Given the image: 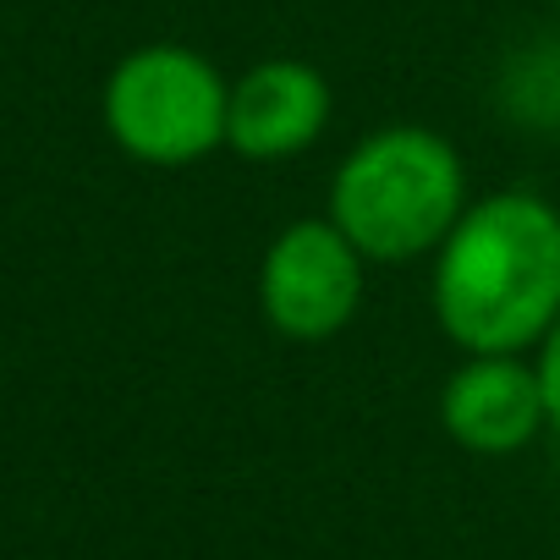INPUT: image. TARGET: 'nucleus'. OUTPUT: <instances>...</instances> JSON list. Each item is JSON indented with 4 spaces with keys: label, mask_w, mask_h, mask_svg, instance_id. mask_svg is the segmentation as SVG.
<instances>
[{
    "label": "nucleus",
    "mask_w": 560,
    "mask_h": 560,
    "mask_svg": "<svg viewBox=\"0 0 560 560\" xmlns=\"http://www.w3.org/2000/svg\"><path fill=\"white\" fill-rule=\"evenodd\" d=\"M440 418L462 451H478V456L522 451L538 434V423H549L538 369H527L516 352H483L451 374L440 396Z\"/></svg>",
    "instance_id": "obj_5"
},
{
    "label": "nucleus",
    "mask_w": 560,
    "mask_h": 560,
    "mask_svg": "<svg viewBox=\"0 0 560 560\" xmlns=\"http://www.w3.org/2000/svg\"><path fill=\"white\" fill-rule=\"evenodd\" d=\"M538 385H544L549 423L560 429V319H555V325H549V336H544V352H538Z\"/></svg>",
    "instance_id": "obj_7"
},
{
    "label": "nucleus",
    "mask_w": 560,
    "mask_h": 560,
    "mask_svg": "<svg viewBox=\"0 0 560 560\" xmlns=\"http://www.w3.org/2000/svg\"><path fill=\"white\" fill-rule=\"evenodd\" d=\"M330 121V83L303 61H264L231 83L225 143L247 160H287Z\"/></svg>",
    "instance_id": "obj_6"
},
{
    "label": "nucleus",
    "mask_w": 560,
    "mask_h": 560,
    "mask_svg": "<svg viewBox=\"0 0 560 560\" xmlns=\"http://www.w3.org/2000/svg\"><path fill=\"white\" fill-rule=\"evenodd\" d=\"M462 209V160L429 127H380L341 160L330 182V220L352 236L363 258L380 264H407L440 247Z\"/></svg>",
    "instance_id": "obj_2"
},
{
    "label": "nucleus",
    "mask_w": 560,
    "mask_h": 560,
    "mask_svg": "<svg viewBox=\"0 0 560 560\" xmlns=\"http://www.w3.org/2000/svg\"><path fill=\"white\" fill-rule=\"evenodd\" d=\"M434 314L467 358L544 341L560 319V214L533 192L462 209L440 242Z\"/></svg>",
    "instance_id": "obj_1"
},
{
    "label": "nucleus",
    "mask_w": 560,
    "mask_h": 560,
    "mask_svg": "<svg viewBox=\"0 0 560 560\" xmlns=\"http://www.w3.org/2000/svg\"><path fill=\"white\" fill-rule=\"evenodd\" d=\"M231 89L225 78L182 45L132 50L105 83V127L110 138L149 165H187L225 143Z\"/></svg>",
    "instance_id": "obj_3"
},
{
    "label": "nucleus",
    "mask_w": 560,
    "mask_h": 560,
    "mask_svg": "<svg viewBox=\"0 0 560 560\" xmlns=\"http://www.w3.org/2000/svg\"><path fill=\"white\" fill-rule=\"evenodd\" d=\"M363 298V253L336 220H298L275 236L258 269L264 319L292 341L336 336Z\"/></svg>",
    "instance_id": "obj_4"
}]
</instances>
